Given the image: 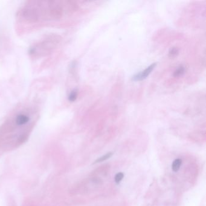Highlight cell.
Instances as JSON below:
<instances>
[{
    "instance_id": "1",
    "label": "cell",
    "mask_w": 206,
    "mask_h": 206,
    "mask_svg": "<svg viewBox=\"0 0 206 206\" xmlns=\"http://www.w3.org/2000/svg\"><path fill=\"white\" fill-rule=\"evenodd\" d=\"M157 64L153 63L151 65H150L149 67H147L143 71L137 73L135 76H134L132 78V80L133 81H140L145 79L153 71V70L156 67Z\"/></svg>"
},
{
    "instance_id": "8",
    "label": "cell",
    "mask_w": 206,
    "mask_h": 206,
    "mask_svg": "<svg viewBox=\"0 0 206 206\" xmlns=\"http://www.w3.org/2000/svg\"><path fill=\"white\" fill-rule=\"evenodd\" d=\"M123 177H124V174L121 172H119V173H117L115 176V182H116L119 184L120 182H121Z\"/></svg>"
},
{
    "instance_id": "3",
    "label": "cell",
    "mask_w": 206,
    "mask_h": 206,
    "mask_svg": "<svg viewBox=\"0 0 206 206\" xmlns=\"http://www.w3.org/2000/svg\"><path fill=\"white\" fill-rule=\"evenodd\" d=\"M186 72V68L183 65H180L178 67L173 73V76L175 77H179L183 75Z\"/></svg>"
},
{
    "instance_id": "2",
    "label": "cell",
    "mask_w": 206,
    "mask_h": 206,
    "mask_svg": "<svg viewBox=\"0 0 206 206\" xmlns=\"http://www.w3.org/2000/svg\"><path fill=\"white\" fill-rule=\"evenodd\" d=\"M30 120V117H29V116L28 114H27L25 112H20L18 113L16 117H15V123L17 126H23L26 124H27Z\"/></svg>"
},
{
    "instance_id": "7",
    "label": "cell",
    "mask_w": 206,
    "mask_h": 206,
    "mask_svg": "<svg viewBox=\"0 0 206 206\" xmlns=\"http://www.w3.org/2000/svg\"><path fill=\"white\" fill-rule=\"evenodd\" d=\"M178 52H179L178 49L176 48V47H173V48H172L170 50L169 54L170 56L174 57V56H176L178 55Z\"/></svg>"
},
{
    "instance_id": "6",
    "label": "cell",
    "mask_w": 206,
    "mask_h": 206,
    "mask_svg": "<svg viewBox=\"0 0 206 206\" xmlns=\"http://www.w3.org/2000/svg\"><path fill=\"white\" fill-rule=\"evenodd\" d=\"M112 156V152H108V153L106 155L103 156L102 157H101L98 158L97 160L94 162V163H99V162H102V161H105V160H108V158L111 157Z\"/></svg>"
},
{
    "instance_id": "5",
    "label": "cell",
    "mask_w": 206,
    "mask_h": 206,
    "mask_svg": "<svg viewBox=\"0 0 206 206\" xmlns=\"http://www.w3.org/2000/svg\"><path fill=\"white\" fill-rule=\"evenodd\" d=\"M77 96H78V91L77 89H74L70 93L68 97V99L70 102H73L77 99Z\"/></svg>"
},
{
    "instance_id": "4",
    "label": "cell",
    "mask_w": 206,
    "mask_h": 206,
    "mask_svg": "<svg viewBox=\"0 0 206 206\" xmlns=\"http://www.w3.org/2000/svg\"><path fill=\"white\" fill-rule=\"evenodd\" d=\"M182 163V161L181 159H176L172 163V169L174 172H177L180 169Z\"/></svg>"
}]
</instances>
